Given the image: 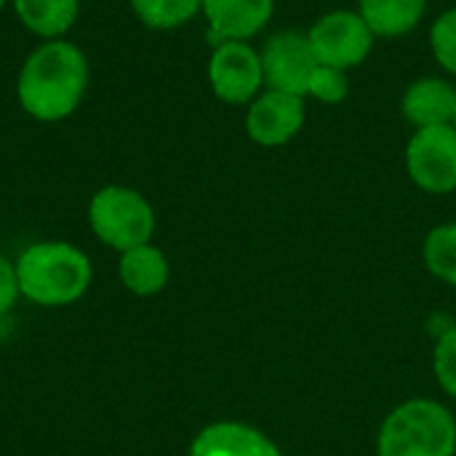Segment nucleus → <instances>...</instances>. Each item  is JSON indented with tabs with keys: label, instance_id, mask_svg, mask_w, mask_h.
<instances>
[{
	"label": "nucleus",
	"instance_id": "obj_1",
	"mask_svg": "<svg viewBox=\"0 0 456 456\" xmlns=\"http://www.w3.org/2000/svg\"><path fill=\"white\" fill-rule=\"evenodd\" d=\"M88 80V59L75 43L43 40L19 69L16 99L29 118L59 123L83 104Z\"/></svg>",
	"mask_w": 456,
	"mask_h": 456
},
{
	"label": "nucleus",
	"instance_id": "obj_2",
	"mask_svg": "<svg viewBox=\"0 0 456 456\" xmlns=\"http://www.w3.org/2000/svg\"><path fill=\"white\" fill-rule=\"evenodd\" d=\"M16 265L19 294L40 307H67L86 297L94 267L91 259L67 240H40L27 246Z\"/></svg>",
	"mask_w": 456,
	"mask_h": 456
},
{
	"label": "nucleus",
	"instance_id": "obj_3",
	"mask_svg": "<svg viewBox=\"0 0 456 456\" xmlns=\"http://www.w3.org/2000/svg\"><path fill=\"white\" fill-rule=\"evenodd\" d=\"M377 456H456L452 409L433 398L403 401L379 428Z\"/></svg>",
	"mask_w": 456,
	"mask_h": 456
},
{
	"label": "nucleus",
	"instance_id": "obj_4",
	"mask_svg": "<svg viewBox=\"0 0 456 456\" xmlns=\"http://www.w3.org/2000/svg\"><path fill=\"white\" fill-rule=\"evenodd\" d=\"M88 224L104 246L123 254L134 246L152 243L155 208L139 190L107 184L96 190L88 203Z\"/></svg>",
	"mask_w": 456,
	"mask_h": 456
},
{
	"label": "nucleus",
	"instance_id": "obj_5",
	"mask_svg": "<svg viewBox=\"0 0 456 456\" xmlns=\"http://www.w3.org/2000/svg\"><path fill=\"white\" fill-rule=\"evenodd\" d=\"M307 40L318 64L350 72L371 56L377 37L358 11L337 8L313 21Z\"/></svg>",
	"mask_w": 456,
	"mask_h": 456
},
{
	"label": "nucleus",
	"instance_id": "obj_6",
	"mask_svg": "<svg viewBox=\"0 0 456 456\" xmlns=\"http://www.w3.org/2000/svg\"><path fill=\"white\" fill-rule=\"evenodd\" d=\"M403 166L411 184L428 195L456 192V128L430 126L417 128L403 152Z\"/></svg>",
	"mask_w": 456,
	"mask_h": 456
},
{
	"label": "nucleus",
	"instance_id": "obj_7",
	"mask_svg": "<svg viewBox=\"0 0 456 456\" xmlns=\"http://www.w3.org/2000/svg\"><path fill=\"white\" fill-rule=\"evenodd\" d=\"M208 86L219 102L248 107L265 91L259 48H254L248 40L216 43L208 59Z\"/></svg>",
	"mask_w": 456,
	"mask_h": 456
},
{
	"label": "nucleus",
	"instance_id": "obj_8",
	"mask_svg": "<svg viewBox=\"0 0 456 456\" xmlns=\"http://www.w3.org/2000/svg\"><path fill=\"white\" fill-rule=\"evenodd\" d=\"M259 59H262V72H265V88L286 91V94H297L307 99V86L318 67L307 32L281 29L270 35L265 45L259 48Z\"/></svg>",
	"mask_w": 456,
	"mask_h": 456
},
{
	"label": "nucleus",
	"instance_id": "obj_9",
	"mask_svg": "<svg viewBox=\"0 0 456 456\" xmlns=\"http://www.w3.org/2000/svg\"><path fill=\"white\" fill-rule=\"evenodd\" d=\"M307 120L305 96L265 88L246 107V134L259 147H283L289 144Z\"/></svg>",
	"mask_w": 456,
	"mask_h": 456
},
{
	"label": "nucleus",
	"instance_id": "obj_10",
	"mask_svg": "<svg viewBox=\"0 0 456 456\" xmlns=\"http://www.w3.org/2000/svg\"><path fill=\"white\" fill-rule=\"evenodd\" d=\"M200 13L208 24L211 45L251 40L273 21L275 0H203Z\"/></svg>",
	"mask_w": 456,
	"mask_h": 456
},
{
	"label": "nucleus",
	"instance_id": "obj_11",
	"mask_svg": "<svg viewBox=\"0 0 456 456\" xmlns=\"http://www.w3.org/2000/svg\"><path fill=\"white\" fill-rule=\"evenodd\" d=\"M454 112L456 86L438 75L411 80L401 96V115L414 131L430 126H449L454 123Z\"/></svg>",
	"mask_w": 456,
	"mask_h": 456
},
{
	"label": "nucleus",
	"instance_id": "obj_12",
	"mask_svg": "<svg viewBox=\"0 0 456 456\" xmlns=\"http://www.w3.org/2000/svg\"><path fill=\"white\" fill-rule=\"evenodd\" d=\"M187 456H283V452L262 430L224 419L206 425L192 438Z\"/></svg>",
	"mask_w": 456,
	"mask_h": 456
},
{
	"label": "nucleus",
	"instance_id": "obj_13",
	"mask_svg": "<svg viewBox=\"0 0 456 456\" xmlns=\"http://www.w3.org/2000/svg\"><path fill=\"white\" fill-rule=\"evenodd\" d=\"M118 278L123 289L131 291L134 297H155L168 286L171 265H168V256L158 246L142 243L120 254Z\"/></svg>",
	"mask_w": 456,
	"mask_h": 456
},
{
	"label": "nucleus",
	"instance_id": "obj_14",
	"mask_svg": "<svg viewBox=\"0 0 456 456\" xmlns=\"http://www.w3.org/2000/svg\"><path fill=\"white\" fill-rule=\"evenodd\" d=\"M361 19L374 37L398 40L414 32L428 16V0H358Z\"/></svg>",
	"mask_w": 456,
	"mask_h": 456
},
{
	"label": "nucleus",
	"instance_id": "obj_15",
	"mask_svg": "<svg viewBox=\"0 0 456 456\" xmlns=\"http://www.w3.org/2000/svg\"><path fill=\"white\" fill-rule=\"evenodd\" d=\"M11 5L19 21L43 40L64 37L80 16V0H11Z\"/></svg>",
	"mask_w": 456,
	"mask_h": 456
},
{
	"label": "nucleus",
	"instance_id": "obj_16",
	"mask_svg": "<svg viewBox=\"0 0 456 456\" xmlns=\"http://www.w3.org/2000/svg\"><path fill=\"white\" fill-rule=\"evenodd\" d=\"M422 259L436 281L456 289V222H444L425 235Z\"/></svg>",
	"mask_w": 456,
	"mask_h": 456
},
{
	"label": "nucleus",
	"instance_id": "obj_17",
	"mask_svg": "<svg viewBox=\"0 0 456 456\" xmlns=\"http://www.w3.org/2000/svg\"><path fill=\"white\" fill-rule=\"evenodd\" d=\"M128 3L144 27L160 32L190 24L203 5V0H128Z\"/></svg>",
	"mask_w": 456,
	"mask_h": 456
},
{
	"label": "nucleus",
	"instance_id": "obj_18",
	"mask_svg": "<svg viewBox=\"0 0 456 456\" xmlns=\"http://www.w3.org/2000/svg\"><path fill=\"white\" fill-rule=\"evenodd\" d=\"M430 51L438 67L456 77V5L436 16L430 27Z\"/></svg>",
	"mask_w": 456,
	"mask_h": 456
},
{
	"label": "nucleus",
	"instance_id": "obj_19",
	"mask_svg": "<svg viewBox=\"0 0 456 456\" xmlns=\"http://www.w3.org/2000/svg\"><path fill=\"white\" fill-rule=\"evenodd\" d=\"M307 96L321 102V104H329V107L342 104L350 96V72L318 64L313 77H310Z\"/></svg>",
	"mask_w": 456,
	"mask_h": 456
},
{
	"label": "nucleus",
	"instance_id": "obj_20",
	"mask_svg": "<svg viewBox=\"0 0 456 456\" xmlns=\"http://www.w3.org/2000/svg\"><path fill=\"white\" fill-rule=\"evenodd\" d=\"M433 374L438 387L456 401V326H449L433 350Z\"/></svg>",
	"mask_w": 456,
	"mask_h": 456
},
{
	"label": "nucleus",
	"instance_id": "obj_21",
	"mask_svg": "<svg viewBox=\"0 0 456 456\" xmlns=\"http://www.w3.org/2000/svg\"><path fill=\"white\" fill-rule=\"evenodd\" d=\"M19 278H16V265L0 254V315L11 313V307L19 299Z\"/></svg>",
	"mask_w": 456,
	"mask_h": 456
},
{
	"label": "nucleus",
	"instance_id": "obj_22",
	"mask_svg": "<svg viewBox=\"0 0 456 456\" xmlns=\"http://www.w3.org/2000/svg\"><path fill=\"white\" fill-rule=\"evenodd\" d=\"M5 3H8V0H0V11H3V8H5Z\"/></svg>",
	"mask_w": 456,
	"mask_h": 456
},
{
	"label": "nucleus",
	"instance_id": "obj_23",
	"mask_svg": "<svg viewBox=\"0 0 456 456\" xmlns=\"http://www.w3.org/2000/svg\"><path fill=\"white\" fill-rule=\"evenodd\" d=\"M452 126H454V128H456V112H454V123H452Z\"/></svg>",
	"mask_w": 456,
	"mask_h": 456
}]
</instances>
